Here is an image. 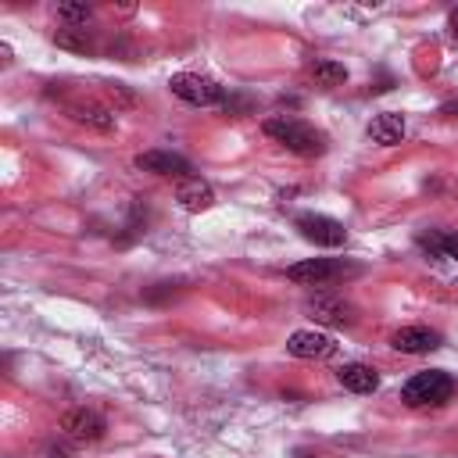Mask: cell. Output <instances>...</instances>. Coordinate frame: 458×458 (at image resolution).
<instances>
[{"label": "cell", "mask_w": 458, "mask_h": 458, "mask_svg": "<svg viewBox=\"0 0 458 458\" xmlns=\"http://www.w3.org/2000/svg\"><path fill=\"white\" fill-rule=\"evenodd\" d=\"M369 140L379 143V147H394V143H401V140H404V114H397V111H383V114H376V118L369 122Z\"/></svg>", "instance_id": "13"}, {"label": "cell", "mask_w": 458, "mask_h": 458, "mask_svg": "<svg viewBox=\"0 0 458 458\" xmlns=\"http://www.w3.org/2000/svg\"><path fill=\"white\" fill-rule=\"evenodd\" d=\"M57 429H61L68 440H75V444H97V440L107 433V422H104V415L93 411V408H72V411L61 415Z\"/></svg>", "instance_id": "5"}, {"label": "cell", "mask_w": 458, "mask_h": 458, "mask_svg": "<svg viewBox=\"0 0 458 458\" xmlns=\"http://www.w3.org/2000/svg\"><path fill=\"white\" fill-rule=\"evenodd\" d=\"M447 29H451V36L458 39V7H451V14H447Z\"/></svg>", "instance_id": "20"}, {"label": "cell", "mask_w": 458, "mask_h": 458, "mask_svg": "<svg viewBox=\"0 0 458 458\" xmlns=\"http://www.w3.org/2000/svg\"><path fill=\"white\" fill-rule=\"evenodd\" d=\"M107 93H111V97H114V100H122V104H125V107H129V104H132V93H125V86H122V82H107Z\"/></svg>", "instance_id": "19"}, {"label": "cell", "mask_w": 458, "mask_h": 458, "mask_svg": "<svg viewBox=\"0 0 458 458\" xmlns=\"http://www.w3.org/2000/svg\"><path fill=\"white\" fill-rule=\"evenodd\" d=\"M293 225H297L301 236L311 240L315 247H340V243H347V229H344V222H336V218H329V215L304 211V215H297Z\"/></svg>", "instance_id": "6"}, {"label": "cell", "mask_w": 458, "mask_h": 458, "mask_svg": "<svg viewBox=\"0 0 458 458\" xmlns=\"http://www.w3.org/2000/svg\"><path fill=\"white\" fill-rule=\"evenodd\" d=\"M311 79H315L318 86H344V82H347V68H344L340 61L318 57V61L311 64Z\"/></svg>", "instance_id": "16"}, {"label": "cell", "mask_w": 458, "mask_h": 458, "mask_svg": "<svg viewBox=\"0 0 458 458\" xmlns=\"http://www.w3.org/2000/svg\"><path fill=\"white\" fill-rule=\"evenodd\" d=\"M440 258L458 261V233H440Z\"/></svg>", "instance_id": "18"}, {"label": "cell", "mask_w": 458, "mask_h": 458, "mask_svg": "<svg viewBox=\"0 0 458 458\" xmlns=\"http://www.w3.org/2000/svg\"><path fill=\"white\" fill-rule=\"evenodd\" d=\"M440 114H447V118H458V100H447V104L440 107Z\"/></svg>", "instance_id": "21"}, {"label": "cell", "mask_w": 458, "mask_h": 458, "mask_svg": "<svg viewBox=\"0 0 458 458\" xmlns=\"http://www.w3.org/2000/svg\"><path fill=\"white\" fill-rule=\"evenodd\" d=\"M265 136H272L276 143H283L286 150H293V154H304V157H315V154H322L326 150V136L315 129V125H308V122H301V118H290V114H279V118H265Z\"/></svg>", "instance_id": "1"}, {"label": "cell", "mask_w": 458, "mask_h": 458, "mask_svg": "<svg viewBox=\"0 0 458 458\" xmlns=\"http://www.w3.org/2000/svg\"><path fill=\"white\" fill-rule=\"evenodd\" d=\"M333 351H336L333 336L318 333V329H297L286 340V354H293V358H329Z\"/></svg>", "instance_id": "9"}, {"label": "cell", "mask_w": 458, "mask_h": 458, "mask_svg": "<svg viewBox=\"0 0 458 458\" xmlns=\"http://www.w3.org/2000/svg\"><path fill=\"white\" fill-rule=\"evenodd\" d=\"M136 168L150 172V175H175V179H190V161L172 154V150H143L136 154Z\"/></svg>", "instance_id": "8"}, {"label": "cell", "mask_w": 458, "mask_h": 458, "mask_svg": "<svg viewBox=\"0 0 458 458\" xmlns=\"http://www.w3.org/2000/svg\"><path fill=\"white\" fill-rule=\"evenodd\" d=\"M304 311L322 326H354L358 322V308L344 293H315V297H308Z\"/></svg>", "instance_id": "4"}, {"label": "cell", "mask_w": 458, "mask_h": 458, "mask_svg": "<svg viewBox=\"0 0 458 458\" xmlns=\"http://www.w3.org/2000/svg\"><path fill=\"white\" fill-rule=\"evenodd\" d=\"M89 4H57V18L72 21V25H86L89 21Z\"/></svg>", "instance_id": "17"}, {"label": "cell", "mask_w": 458, "mask_h": 458, "mask_svg": "<svg viewBox=\"0 0 458 458\" xmlns=\"http://www.w3.org/2000/svg\"><path fill=\"white\" fill-rule=\"evenodd\" d=\"M168 89H172L179 100L193 104V107H215V104L225 100V86H218L215 79L197 75V72H179V75H172V79H168Z\"/></svg>", "instance_id": "3"}, {"label": "cell", "mask_w": 458, "mask_h": 458, "mask_svg": "<svg viewBox=\"0 0 458 458\" xmlns=\"http://www.w3.org/2000/svg\"><path fill=\"white\" fill-rule=\"evenodd\" d=\"M54 43L61 50H75V54H93V36L82 29V25H68V29H57L54 32Z\"/></svg>", "instance_id": "15"}, {"label": "cell", "mask_w": 458, "mask_h": 458, "mask_svg": "<svg viewBox=\"0 0 458 458\" xmlns=\"http://www.w3.org/2000/svg\"><path fill=\"white\" fill-rule=\"evenodd\" d=\"M175 200H179L182 211L200 215V211H208V208L215 204V190H211L200 175H190V179H179V186H175Z\"/></svg>", "instance_id": "11"}, {"label": "cell", "mask_w": 458, "mask_h": 458, "mask_svg": "<svg viewBox=\"0 0 458 458\" xmlns=\"http://www.w3.org/2000/svg\"><path fill=\"white\" fill-rule=\"evenodd\" d=\"M390 347L401 354H429L440 347V333H433L429 326H404L390 336Z\"/></svg>", "instance_id": "10"}, {"label": "cell", "mask_w": 458, "mask_h": 458, "mask_svg": "<svg viewBox=\"0 0 458 458\" xmlns=\"http://www.w3.org/2000/svg\"><path fill=\"white\" fill-rule=\"evenodd\" d=\"M454 394V379L440 369H429V372H415L404 386H401V401L408 408H440L447 404Z\"/></svg>", "instance_id": "2"}, {"label": "cell", "mask_w": 458, "mask_h": 458, "mask_svg": "<svg viewBox=\"0 0 458 458\" xmlns=\"http://www.w3.org/2000/svg\"><path fill=\"white\" fill-rule=\"evenodd\" d=\"M68 111H72L75 122H82L89 129H100V132H111L114 129V114L107 107H100V104H72Z\"/></svg>", "instance_id": "14"}, {"label": "cell", "mask_w": 458, "mask_h": 458, "mask_svg": "<svg viewBox=\"0 0 458 458\" xmlns=\"http://www.w3.org/2000/svg\"><path fill=\"white\" fill-rule=\"evenodd\" d=\"M336 379H340V386L351 390V394H372V390L379 386V372H376L372 365H365V361H347V365H340V369H336Z\"/></svg>", "instance_id": "12"}, {"label": "cell", "mask_w": 458, "mask_h": 458, "mask_svg": "<svg viewBox=\"0 0 458 458\" xmlns=\"http://www.w3.org/2000/svg\"><path fill=\"white\" fill-rule=\"evenodd\" d=\"M297 458H318V454H311V451H301V454H297Z\"/></svg>", "instance_id": "22"}, {"label": "cell", "mask_w": 458, "mask_h": 458, "mask_svg": "<svg viewBox=\"0 0 458 458\" xmlns=\"http://www.w3.org/2000/svg\"><path fill=\"white\" fill-rule=\"evenodd\" d=\"M344 261H333V258H308V261H297L286 268V279L301 283V286H322L336 276H344Z\"/></svg>", "instance_id": "7"}]
</instances>
